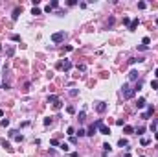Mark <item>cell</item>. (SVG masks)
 <instances>
[{"label":"cell","mask_w":158,"mask_h":157,"mask_svg":"<svg viewBox=\"0 0 158 157\" xmlns=\"http://www.w3.org/2000/svg\"><path fill=\"white\" fill-rule=\"evenodd\" d=\"M136 61H144V57H131V59H129V63H131V65H134Z\"/></svg>","instance_id":"obj_17"},{"label":"cell","mask_w":158,"mask_h":157,"mask_svg":"<svg viewBox=\"0 0 158 157\" xmlns=\"http://www.w3.org/2000/svg\"><path fill=\"white\" fill-rule=\"evenodd\" d=\"M138 7H140V9H145V7H147V4H145V2H138Z\"/></svg>","instance_id":"obj_32"},{"label":"cell","mask_w":158,"mask_h":157,"mask_svg":"<svg viewBox=\"0 0 158 157\" xmlns=\"http://www.w3.org/2000/svg\"><path fill=\"white\" fill-rule=\"evenodd\" d=\"M0 52H2V44H0Z\"/></svg>","instance_id":"obj_41"},{"label":"cell","mask_w":158,"mask_h":157,"mask_svg":"<svg viewBox=\"0 0 158 157\" xmlns=\"http://www.w3.org/2000/svg\"><path fill=\"white\" fill-rule=\"evenodd\" d=\"M66 111H68L70 115H74V113H76V107H74V105H68V107H66Z\"/></svg>","instance_id":"obj_25"},{"label":"cell","mask_w":158,"mask_h":157,"mask_svg":"<svg viewBox=\"0 0 158 157\" xmlns=\"http://www.w3.org/2000/svg\"><path fill=\"white\" fill-rule=\"evenodd\" d=\"M138 24H140V21H138V19H134V21H131V26H129V31H134V30L138 28Z\"/></svg>","instance_id":"obj_8"},{"label":"cell","mask_w":158,"mask_h":157,"mask_svg":"<svg viewBox=\"0 0 158 157\" xmlns=\"http://www.w3.org/2000/svg\"><path fill=\"white\" fill-rule=\"evenodd\" d=\"M121 94H123V98H125V100H131L132 96H134V89H131V87L125 83L123 89H121Z\"/></svg>","instance_id":"obj_1"},{"label":"cell","mask_w":158,"mask_h":157,"mask_svg":"<svg viewBox=\"0 0 158 157\" xmlns=\"http://www.w3.org/2000/svg\"><path fill=\"white\" fill-rule=\"evenodd\" d=\"M50 7H52V9L59 7V2H57V0H52V2H50Z\"/></svg>","instance_id":"obj_20"},{"label":"cell","mask_w":158,"mask_h":157,"mask_svg":"<svg viewBox=\"0 0 158 157\" xmlns=\"http://www.w3.org/2000/svg\"><path fill=\"white\" fill-rule=\"evenodd\" d=\"M136 105H138V109H144V107L147 105V102H145V98H138Z\"/></svg>","instance_id":"obj_10"},{"label":"cell","mask_w":158,"mask_h":157,"mask_svg":"<svg viewBox=\"0 0 158 157\" xmlns=\"http://www.w3.org/2000/svg\"><path fill=\"white\" fill-rule=\"evenodd\" d=\"M22 139H24V137H22V135H19V133L15 135V141H17V142H22Z\"/></svg>","instance_id":"obj_31"},{"label":"cell","mask_w":158,"mask_h":157,"mask_svg":"<svg viewBox=\"0 0 158 157\" xmlns=\"http://www.w3.org/2000/svg\"><path fill=\"white\" fill-rule=\"evenodd\" d=\"M6 56L7 57H13L15 56V46H7V48H6Z\"/></svg>","instance_id":"obj_11"},{"label":"cell","mask_w":158,"mask_h":157,"mask_svg":"<svg viewBox=\"0 0 158 157\" xmlns=\"http://www.w3.org/2000/svg\"><path fill=\"white\" fill-rule=\"evenodd\" d=\"M86 135V131H85V129H79V131H77V137H85Z\"/></svg>","instance_id":"obj_30"},{"label":"cell","mask_w":158,"mask_h":157,"mask_svg":"<svg viewBox=\"0 0 158 157\" xmlns=\"http://www.w3.org/2000/svg\"><path fill=\"white\" fill-rule=\"evenodd\" d=\"M61 107H62V102H61V100H57V102L53 104V109H55V111H59Z\"/></svg>","instance_id":"obj_16"},{"label":"cell","mask_w":158,"mask_h":157,"mask_svg":"<svg viewBox=\"0 0 158 157\" xmlns=\"http://www.w3.org/2000/svg\"><path fill=\"white\" fill-rule=\"evenodd\" d=\"M52 41H53V43H61V41H64V31H57V33H53V35H52Z\"/></svg>","instance_id":"obj_2"},{"label":"cell","mask_w":158,"mask_h":157,"mask_svg":"<svg viewBox=\"0 0 158 157\" xmlns=\"http://www.w3.org/2000/svg\"><path fill=\"white\" fill-rule=\"evenodd\" d=\"M11 41H20V35H17V33H15V35H11Z\"/></svg>","instance_id":"obj_34"},{"label":"cell","mask_w":158,"mask_h":157,"mask_svg":"<svg viewBox=\"0 0 158 157\" xmlns=\"http://www.w3.org/2000/svg\"><path fill=\"white\" fill-rule=\"evenodd\" d=\"M129 79L136 81V79H138V72H136V70H131V72H129Z\"/></svg>","instance_id":"obj_14"},{"label":"cell","mask_w":158,"mask_h":157,"mask_svg":"<svg viewBox=\"0 0 158 157\" xmlns=\"http://www.w3.org/2000/svg\"><path fill=\"white\" fill-rule=\"evenodd\" d=\"M20 11H22V7H15V9H13V15H11V19H13V21H17V19H19V15H20Z\"/></svg>","instance_id":"obj_9"},{"label":"cell","mask_w":158,"mask_h":157,"mask_svg":"<svg viewBox=\"0 0 158 157\" xmlns=\"http://www.w3.org/2000/svg\"><path fill=\"white\" fill-rule=\"evenodd\" d=\"M50 144H52V146H59V144H61V142H59L57 139H52V141H50Z\"/></svg>","instance_id":"obj_28"},{"label":"cell","mask_w":158,"mask_h":157,"mask_svg":"<svg viewBox=\"0 0 158 157\" xmlns=\"http://www.w3.org/2000/svg\"><path fill=\"white\" fill-rule=\"evenodd\" d=\"M153 113H154V105H149V107H147V111H145V113H142V118H144V120H147Z\"/></svg>","instance_id":"obj_3"},{"label":"cell","mask_w":158,"mask_h":157,"mask_svg":"<svg viewBox=\"0 0 158 157\" xmlns=\"http://www.w3.org/2000/svg\"><path fill=\"white\" fill-rule=\"evenodd\" d=\"M59 100V98H57V96H53V94H52V96H50L48 98V104H55V102Z\"/></svg>","instance_id":"obj_23"},{"label":"cell","mask_w":158,"mask_h":157,"mask_svg":"<svg viewBox=\"0 0 158 157\" xmlns=\"http://www.w3.org/2000/svg\"><path fill=\"white\" fill-rule=\"evenodd\" d=\"M110 152H112V146H110V144H103V155H107Z\"/></svg>","instance_id":"obj_13"},{"label":"cell","mask_w":158,"mask_h":157,"mask_svg":"<svg viewBox=\"0 0 158 157\" xmlns=\"http://www.w3.org/2000/svg\"><path fill=\"white\" fill-rule=\"evenodd\" d=\"M70 157H79V153H77V152H72V153H70Z\"/></svg>","instance_id":"obj_38"},{"label":"cell","mask_w":158,"mask_h":157,"mask_svg":"<svg viewBox=\"0 0 158 157\" xmlns=\"http://www.w3.org/2000/svg\"><path fill=\"white\" fill-rule=\"evenodd\" d=\"M151 87H153V89H158V79H153V81H151Z\"/></svg>","instance_id":"obj_29"},{"label":"cell","mask_w":158,"mask_h":157,"mask_svg":"<svg viewBox=\"0 0 158 157\" xmlns=\"http://www.w3.org/2000/svg\"><path fill=\"white\" fill-rule=\"evenodd\" d=\"M70 142H72V144H77V137L72 135V137H70Z\"/></svg>","instance_id":"obj_35"},{"label":"cell","mask_w":158,"mask_h":157,"mask_svg":"<svg viewBox=\"0 0 158 157\" xmlns=\"http://www.w3.org/2000/svg\"><path fill=\"white\" fill-rule=\"evenodd\" d=\"M154 76H156V78H158V68H156V70H154Z\"/></svg>","instance_id":"obj_39"},{"label":"cell","mask_w":158,"mask_h":157,"mask_svg":"<svg viewBox=\"0 0 158 157\" xmlns=\"http://www.w3.org/2000/svg\"><path fill=\"white\" fill-rule=\"evenodd\" d=\"M142 43H144V46H149V43H151V39H149V37H144V41H142Z\"/></svg>","instance_id":"obj_27"},{"label":"cell","mask_w":158,"mask_h":157,"mask_svg":"<svg viewBox=\"0 0 158 157\" xmlns=\"http://www.w3.org/2000/svg\"><path fill=\"white\" fill-rule=\"evenodd\" d=\"M66 133H68V135L72 137V135H74V128H68V129H66Z\"/></svg>","instance_id":"obj_37"},{"label":"cell","mask_w":158,"mask_h":157,"mask_svg":"<svg viewBox=\"0 0 158 157\" xmlns=\"http://www.w3.org/2000/svg\"><path fill=\"white\" fill-rule=\"evenodd\" d=\"M123 24L129 28V26H131V19H129V17H123Z\"/></svg>","instance_id":"obj_24"},{"label":"cell","mask_w":158,"mask_h":157,"mask_svg":"<svg viewBox=\"0 0 158 157\" xmlns=\"http://www.w3.org/2000/svg\"><path fill=\"white\" fill-rule=\"evenodd\" d=\"M96 109H97V113H105L107 104H105V102H97V104H96Z\"/></svg>","instance_id":"obj_4"},{"label":"cell","mask_w":158,"mask_h":157,"mask_svg":"<svg viewBox=\"0 0 158 157\" xmlns=\"http://www.w3.org/2000/svg\"><path fill=\"white\" fill-rule=\"evenodd\" d=\"M17 133H19L17 129H9V131H7V135L11 137V139H15V135H17Z\"/></svg>","instance_id":"obj_18"},{"label":"cell","mask_w":158,"mask_h":157,"mask_svg":"<svg viewBox=\"0 0 158 157\" xmlns=\"http://www.w3.org/2000/svg\"><path fill=\"white\" fill-rule=\"evenodd\" d=\"M0 144H2V146H4V148H6L7 152H9V153H13V148H11V144L7 142L6 139H2V141H0Z\"/></svg>","instance_id":"obj_5"},{"label":"cell","mask_w":158,"mask_h":157,"mask_svg":"<svg viewBox=\"0 0 158 157\" xmlns=\"http://www.w3.org/2000/svg\"><path fill=\"white\" fill-rule=\"evenodd\" d=\"M61 68H64V70H70V68H72V63H70L68 59H64V61H61Z\"/></svg>","instance_id":"obj_7"},{"label":"cell","mask_w":158,"mask_h":157,"mask_svg":"<svg viewBox=\"0 0 158 157\" xmlns=\"http://www.w3.org/2000/svg\"><path fill=\"white\" fill-rule=\"evenodd\" d=\"M154 137H156V141H158V131H156V133H154Z\"/></svg>","instance_id":"obj_40"},{"label":"cell","mask_w":158,"mask_h":157,"mask_svg":"<svg viewBox=\"0 0 158 157\" xmlns=\"http://www.w3.org/2000/svg\"><path fill=\"white\" fill-rule=\"evenodd\" d=\"M0 124H2V126H4V128H7V126H9V120H7V118H4V120L0 122Z\"/></svg>","instance_id":"obj_33"},{"label":"cell","mask_w":158,"mask_h":157,"mask_svg":"<svg viewBox=\"0 0 158 157\" xmlns=\"http://www.w3.org/2000/svg\"><path fill=\"white\" fill-rule=\"evenodd\" d=\"M142 157H144V155H142Z\"/></svg>","instance_id":"obj_43"},{"label":"cell","mask_w":158,"mask_h":157,"mask_svg":"<svg viewBox=\"0 0 158 157\" xmlns=\"http://www.w3.org/2000/svg\"><path fill=\"white\" fill-rule=\"evenodd\" d=\"M156 24H158V19H156Z\"/></svg>","instance_id":"obj_42"},{"label":"cell","mask_w":158,"mask_h":157,"mask_svg":"<svg viewBox=\"0 0 158 157\" xmlns=\"http://www.w3.org/2000/svg\"><path fill=\"white\" fill-rule=\"evenodd\" d=\"M151 142V141H149V139H147V137H144V139H142V141H140V144H142V146H147V144Z\"/></svg>","instance_id":"obj_21"},{"label":"cell","mask_w":158,"mask_h":157,"mask_svg":"<svg viewBox=\"0 0 158 157\" xmlns=\"http://www.w3.org/2000/svg\"><path fill=\"white\" fill-rule=\"evenodd\" d=\"M134 131H136L138 135H142V133H144V131H145V126H140V128H136V129H134Z\"/></svg>","instance_id":"obj_22"},{"label":"cell","mask_w":158,"mask_h":157,"mask_svg":"<svg viewBox=\"0 0 158 157\" xmlns=\"http://www.w3.org/2000/svg\"><path fill=\"white\" fill-rule=\"evenodd\" d=\"M59 148H61L62 152H68V150H70V146H68V144H64V142H62V144H59Z\"/></svg>","instance_id":"obj_19"},{"label":"cell","mask_w":158,"mask_h":157,"mask_svg":"<svg viewBox=\"0 0 158 157\" xmlns=\"http://www.w3.org/2000/svg\"><path fill=\"white\" fill-rule=\"evenodd\" d=\"M52 124V118H44V126H50Z\"/></svg>","instance_id":"obj_36"},{"label":"cell","mask_w":158,"mask_h":157,"mask_svg":"<svg viewBox=\"0 0 158 157\" xmlns=\"http://www.w3.org/2000/svg\"><path fill=\"white\" fill-rule=\"evenodd\" d=\"M42 11L41 9H39V7H33V9H31V15H41Z\"/></svg>","instance_id":"obj_26"},{"label":"cell","mask_w":158,"mask_h":157,"mask_svg":"<svg viewBox=\"0 0 158 157\" xmlns=\"http://www.w3.org/2000/svg\"><path fill=\"white\" fill-rule=\"evenodd\" d=\"M96 131H97V128L92 124V126H88V129H86V135H88V137H94V135H96Z\"/></svg>","instance_id":"obj_6"},{"label":"cell","mask_w":158,"mask_h":157,"mask_svg":"<svg viewBox=\"0 0 158 157\" xmlns=\"http://www.w3.org/2000/svg\"><path fill=\"white\" fill-rule=\"evenodd\" d=\"M123 133L131 135V133H134V128H132V126H125V128H123Z\"/></svg>","instance_id":"obj_15"},{"label":"cell","mask_w":158,"mask_h":157,"mask_svg":"<svg viewBox=\"0 0 158 157\" xmlns=\"http://www.w3.org/2000/svg\"><path fill=\"white\" fill-rule=\"evenodd\" d=\"M118 146H120V148H123V146H129V141H127V139H123V137H121V139H120V141H118Z\"/></svg>","instance_id":"obj_12"}]
</instances>
